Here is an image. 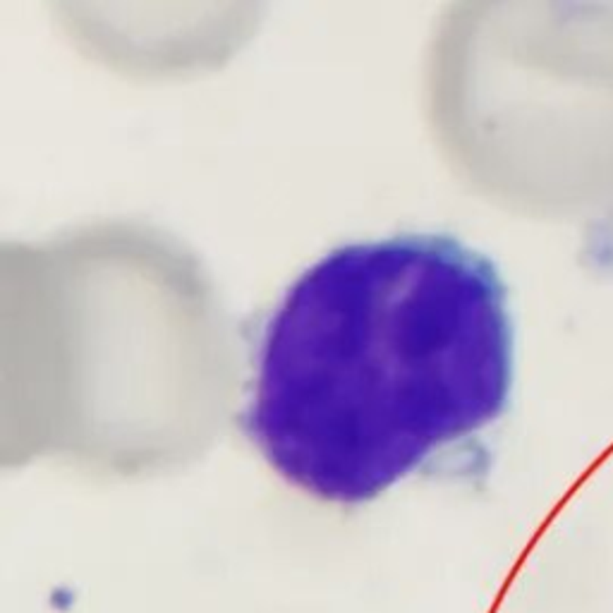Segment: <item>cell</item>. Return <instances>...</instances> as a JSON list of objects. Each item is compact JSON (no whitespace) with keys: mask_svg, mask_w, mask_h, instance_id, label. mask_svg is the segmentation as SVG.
<instances>
[{"mask_svg":"<svg viewBox=\"0 0 613 613\" xmlns=\"http://www.w3.org/2000/svg\"><path fill=\"white\" fill-rule=\"evenodd\" d=\"M510 379L506 290L484 256L444 235L350 244L269 319L244 429L290 484L362 503L494 422Z\"/></svg>","mask_w":613,"mask_h":613,"instance_id":"1","label":"cell"}]
</instances>
